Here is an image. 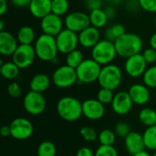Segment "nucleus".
I'll return each instance as SVG.
<instances>
[{
    "label": "nucleus",
    "instance_id": "obj_1",
    "mask_svg": "<svg viewBox=\"0 0 156 156\" xmlns=\"http://www.w3.org/2000/svg\"><path fill=\"white\" fill-rule=\"evenodd\" d=\"M117 55L123 58H128L140 53L143 48L141 37L134 33H124L114 41Z\"/></svg>",
    "mask_w": 156,
    "mask_h": 156
},
{
    "label": "nucleus",
    "instance_id": "obj_2",
    "mask_svg": "<svg viewBox=\"0 0 156 156\" xmlns=\"http://www.w3.org/2000/svg\"><path fill=\"white\" fill-rule=\"evenodd\" d=\"M34 48L38 59L45 62H53L57 59L58 48L56 37L43 33L35 41Z\"/></svg>",
    "mask_w": 156,
    "mask_h": 156
},
{
    "label": "nucleus",
    "instance_id": "obj_3",
    "mask_svg": "<svg viewBox=\"0 0 156 156\" xmlns=\"http://www.w3.org/2000/svg\"><path fill=\"white\" fill-rule=\"evenodd\" d=\"M57 112L67 122H76L83 115L82 102L74 97H63L57 103Z\"/></svg>",
    "mask_w": 156,
    "mask_h": 156
},
{
    "label": "nucleus",
    "instance_id": "obj_4",
    "mask_svg": "<svg viewBox=\"0 0 156 156\" xmlns=\"http://www.w3.org/2000/svg\"><path fill=\"white\" fill-rule=\"evenodd\" d=\"M117 51L114 42L105 38L100 40L91 48V58L101 66L111 64L116 58Z\"/></svg>",
    "mask_w": 156,
    "mask_h": 156
},
{
    "label": "nucleus",
    "instance_id": "obj_5",
    "mask_svg": "<svg viewBox=\"0 0 156 156\" xmlns=\"http://www.w3.org/2000/svg\"><path fill=\"white\" fill-rule=\"evenodd\" d=\"M122 80V71L121 68L114 64L102 66L98 82L101 88H106L112 90H116Z\"/></svg>",
    "mask_w": 156,
    "mask_h": 156
},
{
    "label": "nucleus",
    "instance_id": "obj_6",
    "mask_svg": "<svg viewBox=\"0 0 156 156\" xmlns=\"http://www.w3.org/2000/svg\"><path fill=\"white\" fill-rule=\"evenodd\" d=\"M101 65L96 62L93 58H87L76 69L78 82L90 84L99 80L101 70Z\"/></svg>",
    "mask_w": 156,
    "mask_h": 156
},
{
    "label": "nucleus",
    "instance_id": "obj_7",
    "mask_svg": "<svg viewBox=\"0 0 156 156\" xmlns=\"http://www.w3.org/2000/svg\"><path fill=\"white\" fill-rule=\"evenodd\" d=\"M78 81L76 69L66 65L58 67L52 74L53 84L60 89L69 88Z\"/></svg>",
    "mask_w": 156,
    "mask_h": 156
},
{
    "label": "nucleus",
    "instance_id": "obj_8",
    "mask_svg": "<svg viewBox=\"0 0 156 156\" xmlns=\"http://www.w3.org/2000/svg\"><path fill=\"white\" fill-rule=\"evenodd\" d=\"M23 105L26 112L29 114L39 115L46 110L47 101L42 93L30 90L25 95Z\"/></svg>",
    "mask_w": 156,
    "mask_h": 156
},
{
    "label": "nucleus",
    "instance_id": "obj_9",
    "mask_svg": "<svg viewBox=\"0 0 156 156\" xmlns=\"http://www.w3.org/2000/svg\"><path fill=\"white\" fill-rule=\"evenodd\" d=\"M37 57L36 50L32 45H24L19 44L15 53L12 55V61L16 63L19 69L29 68Z\"/></svg>",
    "mask_w": 156,
    "mask_h": 156
},
{
    "label": "nucleus",
    "instance_id": "obj_10",
    "mask_svg": "<svg viewBox=\"0 0 156 156\" xmlns=\"http://www.w3.org/2000/svg\"><path fill=\"white\" fill-rule=\"evenodd\" d=\"M9 126L11 137L19 141H24L30 138L34 132L33 124L27 119L22 117L13 120Z\"/></svg>",
    "mask_w": 156,
    "mask_h": 156
},
{
    "label": "nucleus",
    "instance_id": "obj_11",
    "mask_svg": "<svg viewBox=\"0 0 156 156\" xmlns=\"http://www.w3.org/2000/svg\"><path fill=\"white\" fill-rule=\"evenodd\" d=\"M56 41L58 48V52L62 54H69L76 49L79 43V35L68 28L63 29L57 37Z\"/></svg>",
    "mask_w": 156,
    "mask_h": 156
},
{
    "label": "nucleus",
    "instance_id": "obj_12",
    "mask_svg": "<svg viewBox=\"0 0 156 156\" xmlns=\"http://www.w3.org/2000/svg\"><path fill=\"white\" fill-rule=\"evenodd\" d=\"M64 25L66 28L73 32L80 33L90 26V21L89 15L83 12L76 11L67 14L64 20Z\"/></svg>",
    "mask_w": 156,
    "mask_h": 156
},
{
    "label": "nucleus",
    "instance_id": "obj_13",
    "mask_svg": "<svg viewBox=\"0 0 156 156\" xmlns=\"http://www.w3.org/2000/svg\"><path fill=\"white\" fill-rule=\"evenodd\" d=\"M124 69L126 73L132 78H138L143 76L147 69V62L143 54L138 53L126 58Z\"/></svg>",
    "mask_w": 156,
    "mask_h": 156
},
{
    "label": "nucleus",
    "instance_id": "obj_14",
    "mask_svg": "<svg viewBox=\"0 0 156 156\" xmlns=\"http://www.w3.org/2000/svg\"><path fill=\"white\" fill-rule=\"evenodd\" d=\"M40 28L44 34L57 37L63 30V21L61 16L50 13L41 19Z\"/></svg>",
    "mask_w": 156,
    "mask_h": 156
},
{
    "label": "nucleus",
    "instance_id": "obj_15",
    "mask_svg": "<svg viewBox=\"0 0 156 156\" xmlns=\"http://www.w3.org/2000/svg\"><path fill=\"white\" fill-rule=\"evenodd\" d=\"M133 101L128 91H120L114 95L112 101V108L118 115L128 114L133 108Z\"/></svg>",
    "mask_w": 156,
    "mask_h": 156
},
{
    "label": "nucleus",
    "instance_id": "obj_16",
    "mask_svg": "<svg viewBox=\"0 0 156 156\" xmlns=\"http://www.w3.org/2000/svg\"><path fill=\"white\" fill-rule=\"evenodd\" d=\"M82 113L90 120H100L105 113L104 104L99 100L88 99L82 102Z\"/></svg>",
    "mask_w": 156,
    "mask_h": 156
},
{
    "label": "nucleus",
    "instance_id": "obj_17",
    "mask_svg": "<svg viewBox=\"0 0 156 156\" xmlns=\"http://www.w3.org/2000/svg\"><path fill=\"white\" fill-rule=\"evenodd\" d=\"M100 37L99 28L90 26L79 33V43L85 48H92L101 40Z\"/></svg>",
    "mask_w": 156,
    "mask_h": 156
},
{
    "label": "nucleus",
    "instance_id": "obj_18",
    "mask_svg": "<svg viewBox=\"0 0 156 156\" xmlns=\"http://www.w3.org/2000/svg\"><path fill=\"white\" fill-rule=\"evenodd\" d=\"M19 43L17 38L7 31H0V53L3 56H12Z\"/></svg>",
    "mask_w": 156,
    "mask_h": 156
},
{
    "label": "nucleus",
    "instance_id": "obj_19",
    "mask_svg": "<svg viewBox=\"0 0 156 156\" xmlns=\"http://www.w3.org/2000/svg\"><path fill=\"white\" fill-rule=\"evenodd\" d=\"M134 104L144 105L150 100V91L145 84H133L128 90Z\"/></svg>",
    "mask_w": 156,
    "mask_h": 156
},
{
    "label": "nucleus",
    "instance_id": "obj_20",
    "mask_svg": "<svg viewBox=\"0 0 156 156\" xmlns=\"http://www.w3.org/2000/svg\"><path fill=\"white\" fill-rule=\"evenodd\" d=\"M125 147L127 152L133 155L145 149L144 140L143 134L137 132H131L125 138Z\"/></svg>",
    "mask_w": 156,
    "mask_h": 156
},
{
    "label": "nucleus",
    "instance_id": "obj_21",
    "mask_svg": "<svg viewBox=\"0 0 156 156\" xmlns=\"http://www.w3.org/2000/svg\"><path fill=\"white\" fill-rule=\"evenodd\" d=\"M51 1L52 0H32L28 5L31 15L42 19L51 13Z\"/></svg>",
    "mask_w": 156,
    "mask_h": 156
},
{
    "label": "nucleus",
    "instance_id": "obj_22",
    "mask_svg": "<svg viewBox=\"0 0 156 156\" xmlns=\"http://www.w3.org/2000/svg\"><path fill=\"white\" fill-rule=\"evenodd\" d=\"M50 86V79L47 74L38 73L36 74L30 80L29 87L30 90L43 93Z\"/></svg>",
    "mask_w": 156,
    "mask_h": 156
},
{
    "label": "nucleus",
    "instance_id": "obj_23",
    "mask_svg": "<svg viewBox=\"0 0 156 156\" xmlns=\"http://www.w3.org/2000/svg\"><path fill=\"white\" fill-rule=\"evenodd\" d=\"M19 70V67L13 61H7L4 63L2 60H0V72L4 79L8 80H15L18 76Z\"/></svg>",
    "mask_w": 156,
    "mask_h": 156
},
{
    "label": "nucleus",
    "instance_id": "obj_24",
    "mask_svg": "<svg viewBox=\"0 0 156 156\" xmlns=\"http://www.w3.org/2000/svg\"><path fill=\"white\" fill-rule=\"evenodd\" d=\"M90 21V26L97 27V28H102L103 27L106 26L109 18L102 8L91 10L89 14Z\"/></svg>",
    "mask_w": 156,
    "mask_h": 156
},
{
    "label": "nucleus",
    "instance_id": "obj_25",
    "mask_svg": "<svg viewBox=\"0 0 156 156\" xmlns=\"http://www.w3.org/2000/svg\"><path fill=\"white\" fill-rule=\"evenodd\" d=\"M35 31L29 26H23L21 27L16 34V38L19 44L24 45H32L35 41Z\"/></svg>",
    "mask_w": 156,
    "mask_h": 156
},
{
    "label": "nucleus",
    "instance_id": "obj_26",
    "mask_svg": "<svg viewBox=\"0 0 156 156\" xmlns=\"http://www.w3.org/2000/svg\"><path fill=\"white\" fill-rule=\"evenodd\" d=\"M140 122L147 126H154L156 125V112L151 108H144L139 113Z\"/></svg>",
    "mask_w": 156,
    "mask_h": 156
},
{
    "label": "nucleus",
    "instance_id": "obj_27",
    "mask_svg": "<svg viewBox=\"0 0 156 156\" xmlns=\"http://www.w3.org/2000/svg\"><path fill=\"white\" fill-rule=\"evenodd\" d=\"M124 33H126V29L125 27L122 24H113L112 26H111L110 27H108L106 29L105 32V37L107 39L114 42L116 39H118L121 36H122Z\"/></svg>",
    "mask_w": 156,
    "mask_h": 156
},
{
    "label": "nucleus",
    "instance_id": "obj_28",
    "mask_svg": "<svg viewBox=\"0 0 156 156\" xmlns=\"http://www.w3.org/2000/svg\"><path fill=\"white\" fill-rule=\"evenodd\" d=\"M145 148L156 151V125L148 127L143 134Z\"/></svg>",
    "mask_w": 156,
    "mask_h": 156
},
{
    "label": "nucleus",
    "instance_id": "obj_29",
    "mask_svg": "<svg viewBox=\"0 0 156 156\" xmlns=\"http://www.w3.org/2000/svg\"><path fill=\"white\" fill-rule=\"evenodd\" d=\"M83 60H84V57L82 52L77 48L67 54L66 57V64L74 69H77L82 63Z\"/></svg>",
    "mask_w": 156,
    "mask_h": 156
},
{
    "label": "nucleus",
    "instance_id": "obj_30",
    "mask_svg": "<svg viewBox=\"0 0 156 156\" xmlns=\"http://www.w3.org/2000/svg\"><path fill=\"white\" fill-rule=\"evenodd\" d=\"M69 8L68 0H52L51 1V13L62 16L66 15Z\"/></svg>",
    "mask_w": 156,
    "mask_h": 156
},
{
    "label": "nucleus",
    "instance_id": "obj_31",
    "mask_svg": "<svg viewBox=\"0 0 156 156\" xmlns=\"http://www.w3.org/2000/svg\"><path fill=\"white\" fill-rule=\"evenodd\" d=\"M37 156H56L57 149L53 143L49 141L42 142L37 150Z\"/></svg>",
    "mask_w": 156,
    "mask_h": 156
},
{
    "label": "nucleus",
    "instance_id": "obj_32",
    "mask_svg": "<svg viewBox=\"0 0 156 156\" xmlns=\"http://www.w3.org/2000/svg\"><path fill=\"white\" fill-rule=\"evenodd\" d=\"M101 145H113L116 140V133L111 130H102L98 136Z\"/></svg>",
    "mask_w": 156,
    "mask_h": 156
},
{
    "label": "nucleus",
    "instance_id": "obj_33",
    "mask_svg": "<svg viewBox=\"0 0 156 156\" xmlns=\"http://www.w3.org/2000/svg\"><path fill=\"white\" fill-rule=\"evenodd\" d=\"M144 84H145L148 88H156V66L148 68L144 74L143 75Z\"/></svg>",
    "mask_w": 156,
    "mask_h": 156
},
{
    "label": "nucleus",
    "instance_id": "obj_34",
    "mask_svg": "<svg viewBox=\"0 0 156 156\" xmlns=\"http://www.w3.org/2000/svg\"><path fill=\"white\" fill-rule=\"evenodd\" d=\"M113 90L106 89V88H101L99 91H98V95H97V100H99L102 104H109L112 103L114 95H113Z\"/></svg>",
    "mask_w": 156,
    "mask_h": 156
},
{
    "label": "nucleus",
    "instance_id": "obj_35",
    "mask_svg": "<svg viewBox=\"0 0 156 156\" xmlns=\"http://www.w3.org/2000/svg\"><path fill=\"white\" fill-rule=\"evenodd\" d=\"M80 133L85 141L90 142V143L94 142L99 136V134L97 133V132L93 128L88 127V126L82 127L80 131Z\"/></svg>",
    "mask_w": 156,
    "mask_h": 156
},
{
    "label": "nucleus",
    "instance_id": "obj_36",
    "mask_svg": "<svg viewBox=\"0 0 156 156\" xmlns=\"http://www.w3.org/2000/svg\"><path fill=\"white\" fill-rule=\"evenodd\" d=\"M95 156H118L113 145H101L95 152Z\"/></svg>",
    "mask_w": 156,
    "mask_h": 156
},
{
    "label": "nucleus",
    "instance_id": "obj_37",
    "mask_svg": "<svg viewBox=\"0 0 156 156\" xmlns=\"http://www.w3.org/2000/svg\"><path fill=\"white\" fill-rule=\"evenodd\" d=\"M130 133H131V129H130V126L127 123L119 122V123L116 124V126H115V133H116L117 136L125 139Z\"/></svg>",
    "mask_w": 156,
    "mask_h": 156
},
{
    "label": "nucleus",
    "instance_id": "obj_38",
    "mask_svg": "<svg viewBox=\"0 0 156 156\" xmlns=\"http://www.w3.org/2000/svg\"><path fill=\"white\" fill-rule=\"evenodd\" d=\"M139 6L150 13H156V0H138Z\"/></svg>",
    "mask_w": 156,
    "mask_h": 156
},
{
    "label": "nucleus",
    "instance_id": "obj_39",
    "mask_svg": "<svg viewBox=\"0 0 156 156\" xmlns=\"http://www.w3.org/2000/svg\"><path fill=\"white\" fill-rule=\"evenodd\" d=\"M7 92L12 98H19L22 94V89L17 82H11L7 87Z\"/></svg>",
    "mask_w": 156,
    "mask_h": 156
},
{
    "label": "nucleus",
    "instance_id": "obj_40",
    "mask_svg": "<svg viewBox=\"0 0 156 156\" xmlns=\"http://www.w3.org/2000/svg\"><path fill=\"white\" fill-rule=\"evenodd\" d=\"M145 61L147 62V64H152L156 62V50L154 49L153 48H149L144 49V51L142 53Z\"/></svg>",
    "mask_w": 156,
    "mask_h": 156
},
{
    "label": "nucleus",
    "instance_id": "obj_41",
    "mask_svg": "<svg viewBox=\"0 0 156 156\" xmlns=\"http://www.w3.org/2000/svg\"><path fill=\"white\" fill-rule=\"evenodd\" d=\"M84 4H85L86 7L90 11H91V10L101 8L102 5H103V1L102 0H85Z\"/></svg>",
    "mask_w": 156,
    "mask_h": 156
},
{
    "label": "nucleus",
    "instance_id": "obj_42",
    "mask_svg": "<svg viewBox=\"0 0 156 156\" xmlns=\"http://www.w3.org/2000/svg\"><path fill=\"white\" fill-rule=\"evenodd\" d=\"M76 156H95V154L92 152V150L89 147H81L78 150Z\"/></svg>",
    "mask_w": 156,
    "mask_h": 156
},
{
    "label": "nucleus",
    "instance_id": "obj_43",
    "mask_svg": "<svg viewBox=\"0 0 156 156\" xmlns=\"http://www.w3.org/2000/svg\"><path fill=\"white\" fill-rule=\"evenodd\" d=\"M32 0H11L12 4L17 7H26L28 6Z\"/></svg>",
    "mask_w": 156,
    "mask_h": 156
},
{
    "label": "nucleus",
    "instance_id": "obj_44",
    "mask_svg": "<svg viewBox=\"0 0 156 156\" xmlns=\"http://www.w3.org/2000/svg\"><path fill=\"white\" fill-rule=\"evenodd\" d=\"M104 11H105V13H106V15H107V16H108L109 20H110V19L114 18V17H115V16H116V10H115V8H114L112 5H109V6H107V7L104 9Z\"/></svg>",
    "mask_w": 156,
    "mask_h": 156
},
{
    "label": "nucleus",
    "instance_id": "obj_45",
    "mask_svg": "<svg viewBox=\"0 0 156 156\" xmlns=\"http://www.w3.org/2000/svg\"><path fill=\"white\" fill-rule=\"evenodd\" d=\"M0 133L3 137H8L11 136V131H10V126L9 125H4L2 126L0 130Z\"/></svg>",
    "mask_w": 156,
    "mask_h": 156
},
{
    "label": "nucleus",
    "instance_id": "obj_46",
    "mask_svg": "<svg viewBox=\"0 0 156 156\" xmlns=\"http://www.w3.org/2000/svg\"><path fill=\"white\" fill-rule=\"evenodd\" d=\"M7 11V1L0 0V16H4Z\"/></svg>",
    "mask_w": 156,
    "mask_h": 156
},
{
    "label": "nucleus",
    "instance_id": "obj_47",
    "mask_svg": "<svg viewBox=\"0 0 156 156\" xmlns=\"http://www.w3.org/2000/svg\"><path fill=\"white\" fill-rule=\"evenodd\" d=\"M149 44H150V47L153 48L154 49L156 50V33L153 34L150 37V40H149Z\"/></svg>",
    "mask_w": 156,
    "mask_h": 156
},
{
    "label": "nucleus",
    "instance_id": "obj_48",
    "mask_svg": "<svg viewBox=\"0 0 156 156\" xmlns=\"http://www.w3.org/2000/svg\"><path fill=\"white\" fill-rule=\"evenodd\" d=\"M133 156H152L148 152H146L145 150H143V151H141V152H139V153H137V154H133Z\"/></svg>",
    "mask_w": 156,
    "mask_h": 156
},
{
    "label": "nucleus",
    "instance_id": "obj_49",
    "mask_svg": "<svg viewBox=\"0 0 156 156\" xmlns=\"http://www.w3.org/2000/svg\"><path fill=\"white\" fill-rule=\"evenodd\" d=\"M108 2H110L112 5H119L122 2V0H107Z\"/></svg>",
    "mask_w": 156,
    "mask_h": 156
},
{
    "label": "nucleus",
    "instance_id": "obj_50",
    "mask_svg": "<svg viewBox=\"0 0 156 156\" xmlns=\"http://www.w3.org/2000/svg\"><path fill=\"white\" fill-rule=\"evenodd\" d=\"M0 31H4V21L0 20Z\"/></svg>",
    "mask_w": 156,
    "mask_h": 156
},
{
    "label": "nucleus",
    "instance_id": "obj_51",
    "mask_svg": "<svg viewBox=\"0 0 156 156\" xmlns=\"http://www.w3.org/2000/svg\"><path fill=\"white\" fill-rule=\"evenodd\" d=\"M154 24H155V27H156V16H155V19H154Z\"/></svg>",
    "mask_w": 156,
    "mask_h": 156
},
{
    "label": "nucleus",
    "instance_id": "obj_52",
    "mask_svg": "<svg viewBox=\"0 0 156 156\" xmlns=\"http://www.w3.org/2000/svg\"><path fill=\"white\" fill-rule=\"evenodd\" d=\"M152 156H156V152H155V153H154V154H153V155H152Z\"/></svg>",
    "mask_w": 156,
    "mask_h": 156
}]
</instances>
